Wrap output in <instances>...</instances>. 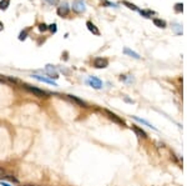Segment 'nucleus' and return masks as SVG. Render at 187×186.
Instances as JSON below:
<instances>
[{"mask_svg":"<svg viewBox=\"0 0 187 186\" xmlns=\"http://www.w3.org/2000/svg\"><path fill=\"white\" fill-rule=\"evenodd\" d=\"M124 53H125L126 55H130V56L134 58V59H140V55H138L137 53L132 51V50H130L129 48H125V49H124Z\"/></svg>","mask_w":187,"mask_h":186,"instance_id":"13","label":"nucleus"},{"mask_svg":"<svg viewBox=\"0 0 187 186\" xmlns=\"http://www.w3.org/2000/svg\"><path fill=\"white\" fill-rule=\"evenodd\" d=\"M4 179H6V180H9V181H11V182H14V184H18L19 181H18V179L16 178H14V176H11V175H5V178Z\"/></svg>","mask_w":187,"mask_h":186,"instance_id":"18","label":"nucleus"},{"mask_svg":"<svg viewBox=\"0 0 187 186\" xmlns=\"http://www.w3.org/2000/svg\"><path fill=\"white\" fill-rule=\"evenodd\" d=\"M72 10H75L76 13H84L86 10V6H85V3L84 0H74L72 3Z\"/></svg>","mask_w":187,"mask_h":186,"instance_id":"2","label":"nucleus"},{"mask_svg":"<svg viewBox=\"0 0 187 186\" xmlns=\"http://www.w3.org/2000/svg\"><path fill=\"white\" fill-rule=\"evenodd\" d=\"M39 30L40 31H46V30H48V25L44 24V23H40V24H39Z\"/></svg>","mask_w":187,"mask_h":186,"instance_id":"21","label":"nucleus"},{"mask_svg":"<svg viewBox=\"0 0 187 186\" xmlns=\"http://www.w3.org/2000/svg\"><path fill=\"white\" fill-rule=\"evenodd\" d=\"M24 186H35V185H24Z\"/></svg>","mask_w":187,"mask_h":186,"instance_id":"29","label":"nucleus"},{"mask_svg":"<svg viewBox=\"0 0 187 186\" xmlns=\"http://www.w3.org/2000/svg\"><path fill=\"white\" fill-rule=\"evenodd\" d=\"M46 71H48L49 78H51V80H53V79H58L59 78L58 74H56V71H55V69L51 66V65H48V66H46Z\"/></svg>","mask_w":187,"mask_h":186,"instance_id":"10","label":"nucleus"},{"mask_svg":"<svg viewBox=\"0 0 187 186\" xmlns=\"http://www.w3.org/2000/svg\"><path fill=\"white\" fill-rule=\"evenodd\" d=\"M132 118L136 120V121H138V123H141V124H143V125H146V126H148V128H151V129H153V130H157L155 126H153L152 124H150L148 121H146V120H143V119H140V118H137V116H132Z\"/></svg>","mask_w":187,"mask_h":186,"instance_id":"12","label":"nucleus"},{"mask_svg":"<svg viewBox=\"0 0 187 186\" xmlns=\"http://www.w3.org/2000/svg\"><path fill=\"white\" fill-rule=\"evenodd\" d=\"M140 14H141L142 16H145V18H150L153 14V11H150V10H147V11H143V10H140Z\"/></svg>","mask_w":187,"mask_h":186,"instance_id":"19","label":"nucleus"},{"mask_svg":"<svg viewBox=\"0 0 187 186\" xmlns=\"http://www.w3.org/2000/svg\"><path fill=\"white\" fill-rule=\"evenodd\" d=\"M174 27L177 30V32H179V34H181V32H182V30L180 29V25H179V24H175V25H174Z\"/></svg>","mask_w":187,"mask_h":186,"instance_id":"25","label":"nucleus"},{"mask_svg":"<svg viewBox=\"0 0 187 186\" xmlns=\"http://www.w3.org/2000/svg\"><path fill=\"white\" fill-rule=\"evenodd\" d=\"M124 5H126L129 9H132V10H137L136 5H134V4H131V3H129V1H124Z\"/></svg>","mask_w":187,"mask_h":186,"instance_id":"20","label":"nucleus"},{"mask_svg":"<svg viewBox=\"0 0 187 186\" xmlns=\"http://www.w3.org/2000/svg\"><path fill=\"white\" fill-rule=\"evenodd\" d=\"M94 66L96 69H104L109 66V60L105 58H96L94 60Z\"/></svg>","mask_w":187,"mask_h":186,"instance_id":"3","label":"nucleus"},{"mask_svg":"<svg viewBox=\"0 0 187 186\" xmlns=\"http://www.w3.org/2000/svg\"><path fill=\"white\" fill-rule=\"evenodd\" d=\"M182 10H183V4L182 3H177L175 5V11L176 13H182Z\"/></svg>","mask_w":187,"mask_h":186,"instance_id":"17","label":"nucleus"},{"mask_svg":"<svg viewBox=\"0 0 187 186\" xmlns=\"http://www.w3.org/2000/svg\"><path fill=\"white\" fill-rule=\"evenodd\" d=\"M86 82L89 84V85H91L94 89H101V86H102V81L100 80V79L95 78V76H90Z\"/></svg>","mask_w":187,"mask_h":186,"instance_id":"5","label":"nucleus"},{"mask_svg":"<svg viewBox=\"0 0 187 186\" xmlns=\"http://www.w3.org/2000/svg\"><path fill=\"white\" fill-rule=\"evenodd\" d=\"M46 1H49L50 4H53V5H58L59 4V0H46Z\"/></svg>","mask_w":187,"mask_h":186,"instance_id":"24","label":"nucleus"},{"mask_svg":"<svg viewBox=\"0 0 187 186\" xmlns=\"http://www.w3.org/2000/svg\"><path fill=\"white\" fill-rule=\"evenodd\" d=\"M5 175H6V171L5 169H3V167H0V178H5Z\"/></svg>","mask_w":187,"mask_h":186,"instance_id":"23","label":"nucleus"},{"mask_svg":"<svg viewBox=\"0 0 187 186\" xmlns=\"http://www.w3.org/2000/svg\"><path fill=\"white\" fill-rule=\"evenodd\" d=\"M24 89L27 90L31 94H34L36 97H48V92L39 89V87H35V86H31V85H24Z\"/></svg>","mask_w":187,"mask_h":186,"instance_id":"1","label":"nucleus"},{"mask_svg":"<svg viewBox=\"0 0 187 186\" xmlns=\"http://www.w3.org/2000/svg\"><path fill=\"white\" fill-rule=\"evenodd\" d=\"M86 26H87L89 31H91L94 35H97V36L100 35V31H99V29H97V27H96V25L94 24L92 21H86Z\"/></svg>","mask_w":187,"mask_h":186,"instance_id":"9","label":"nucleus"},{"mask_svg":"<svg viewBox=\"0 0 187 186\" xmlns=\"http://www.w3.org/2000/svg\"><path fill=\"white\" fill-rule=\"evenodd\" d=\"M48 29H49L51 32H56V30H58V29H56V24H51L50 26H48Z\"/></svg>","mask_w":187,"mask_h":186,"instance_id":"22","label":"nucleus"},{"mask_svg":"<svg viewBox=\"0 0 187 186\" xmlns=\"http://www.w3.org/2000/svg\"><path fill=\"white\" fill-rule=\"evenodd\" d=\"M66 97H67L70 101H72V103H75V104L79 105V106H84V108H87V104H86L84 100L79 99L77 96H75V95H66Z\"/></svg>","mask_w":187,"mask_h":186,"instance_id":"6","label":"nucleus"},{"mask_svg":"<svg viewBox=\"0 0 187 186\" xmlns=\"http://www.w3.org/2000/svg\"><path fill=\"white\" fill-rule=\"evenodd\" d=\"M105 4H106V5H110V6H115V8H117V5H116V4L110 3V1H105Z\"/></svg>","mask_w":187,"mask_h":186,"instance_id":"26","label":"nucleus"},{"mask_svg":"<svg viewBox=\"0 0 187 186\" xmlns=\"http://www.w3.org/2000/svg\"><path fill=\"white\" fill-rule=\"evenodd\" d=\"M32 78L36 79V80H39V81H43V82H48L50 84V85H53V86H56V82L53 81L51 79H46V78H43V76H39V75H32Z\"/></svg>","mask_w":187,"mask_h":186,"instance_id":"11","label":"nucleus"},{"mask_svg":"<svg viewBox=\"0 0 187 186\" xmlns=\"http://www.w3.org/2000/svg\"><path fill=\"white\" fill-rule=\"evenodd\" d=\"M134 130L135 132H136V135L138 137H142V139H147V134H146V131L145 130H142L140 126H137V125H132V128H131Z\"/></svg>","mask_w":187,"mask_h":186,"instance_id":"7","label":"nucleus"},{"mask_svg":"<svg viewBox=\"0 0 187 186\" xmlns=\"http://www.w3.org/2000/svg\"><path fill=\"white\" fill-rule=\"evenodd\" d=\"M1 186H10V185L6 184V182H3V181H1Z\"/></svg>","mask_w":187,"mask_h":186,"instance_id":"28","label":"nucleus"},{"mask_svg":"<svg viewBox=\"0 0 187 186\" xmlns=\"http://www.w3.org/2000/svg\"><path fill=\"white\" fill-rule=\"evenodd\" d=\"M4 29V24H3V23L1 21H0V31H1Z\"/></svg>","mask_w":187,"mask_h":186,"instance_id":"27","label":"nucleus"},{"mask_svg":"<svg viewBox=\"0 0 187 186\" xmlns=\"http://www.w3.org/2000/svg\"><path fill=\"white\" fill-rule=\"evenodd\" d=\"M153 24H155L157 27H166V21L165 20H162V19H157V18H155V19H153Z\"/></svg>","mask_w":187,"mask_h":186,"instance_id":"14","label":"nucleus"},{"mask_svg":"<svg viewBox=\"0 0 187 186\" xmlns=\"http://www.w3.org/2000/svg\"><path fill=\"white\" fill-rule=\"evenodd\" d=\"M69 10H70V9H69V5H67L66 3H64L61 6L58 8V14H59L60 16H66L67 14H69Z\"/></svg>","mask_w":187,"mask_h":186,"instance_id":"8","label":"nucleus"},{"mask_svg":"<svg viewBox=\"0 0 187 186\" xmlns=\"http://www.w3.org/2000/svg\"><path fill=\"white\" fill-rule=\"evenodd\" d=\"M9 4H10V0H1V1H0V9H1V10H6Z\"/></svg>","mask_w":187,"mask_h":186,"instance_id":"16","label":"nucleus"},{"mask_svg":"<svg viewBox=\"0 0 187 186\" xmlns=\"http://www.w3.org/2000/svg\"><path fill=\"white\" fill-rule=\"evenodd\" d=\"M29 31H30L29 27H27V29H24V30H22L20 34H19V40H20V41L25 40V39L27 38V34H29Z\"/></svg>","mask_w":187,"mask_h":186,"instance_id":"15","label":"nucleus"},{"mask_svg":"<svg viewBox=\"0 0 187 186\" xmlns=\"http://www.w3.org/2000/svg\"><path fill=\"white\" fill-rule=\"evenodd\" d=\"M105 114L107 115V118H109L110 120H112L114 123H116V124H119V125H125V121L122 119L120 118V116H117L116 114H114V113H111V111H109V110H105Z\"/></svg>","mask_w":187,"mask_h":186,"instance_id":"4","label":"nucleus"}]
</instances>
